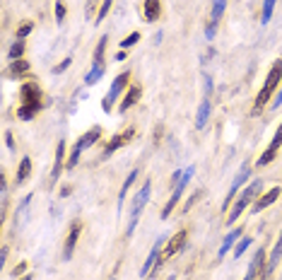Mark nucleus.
Wrapping results in <instances>:
<instances>
[{"label":"nucleus","mask_w":282,"mask_h":280,"mask_svg":"<svg viewBox=\"0 0 282 280\" xmlns=\"http://www.w3.org/2000/svg\"><path fill=\"white\" fill-rule=\"evenodd\" d=\"M20 99H22V106L17 109V116L22 121H29L34 118L41 109V90L36 82H24L22 90H20Z\"/></svg>","instance_id":"nucleus-1"},{"label":"nucleus","mask_w":282,"mask_h":280,"mask_svg":"<svg viewBox=\"0 0 282 280\" xmlns=\"http://www.w3.org/2000/svg\"><path fill=\"white\" fill-rule=\"evenodd\" d=\"M280 80H282V60H275L272 68H270V72H268V78H266V82L260 87V92H258V97H256V102H254V114H260L268 106L270 97H272V92L278 90Z\"/></svg>","instance_id":"nucleus-2"},{"label":"nucleus","mask_w":282,"mask_h":280,"mask_svg":"<svg viewBox=\"0 0 282 280\" xmlns=\"http://www.w3.org/2000/svg\"><path fill=\"white\" fill-rule=\"evenodd\" d=\"M193 172H196L193 167H186V169H181V172H174V176H172L174 194H172V198L166 200V206L162 208V218H164V220H166V218L172 215V210L178 206V200H181V196H184V191H186V186H188V182H190V176H193Z\"/></svg>","instance_id":"nucleus-3"},{"label":"nucleus","mask_w":282,"mask_h":280,"mask_svg":"<svg viewBox=\"0 0 282 280\" xmlns=\"http://www.w3.org/2000/svg\"><path fill=\"white\" fill-rule=\"evenodd\" d=\"M260 188H263V182H260V179H254V182L244 188L242 194H239V198H236V203H234V206H232V210H229L227 224H234L236 220H239V218H242V212L248 208V203H251V200H254L258 194H260Z\"/></svg>","instance_id":"nucleus-4"},{"label":"nucleus","mask_w":282,"mask_h":280,"mask_svg":"<svg viewBox=\"0 0 282 280\" xmlns=\"http://www.w3.org/2000/svg\"><path fill=\"white\" fill-rule=\"evenodd\" d=\"M102 138V128L99 126H94V128H90L87 133H82L80 138H78V142L72 145V150H70V157H68V162H66V167L68 169H75V164L80 162V154L87 150V148H92L96 140Z\"/></svg>","instance_id":"nucleus-5"},{"label":"nucleus","mask_w":282,"mask_h":280,"mask_svg":"<svg viewBox=\"0 0 282 280\" xmlns=\"http://www.w3.org/2000/svg\"><path fill=\"white\" fill-rule=\"evenodd\" d=\"M150 191H152V179H148V182L140 186V191L133 196L130 222H128V230H126V237H130V234H133L135 224H138V220H140V215H142V210H145V206H148V200H150Z\"/></svg>","instance_id":"nucleus-6"},{"label":"nucleus","mask_w":282,"mask_h":280,"mask_svg":"<svg viewBox=\"0 0 282 280\" xmlns=\"http://www.w3.org/2000/svg\"><path fill=\"white\" fill-rule=\"evenodd\" d=\"M128 82H130V72H128V70L114 78V82H111V87H108L106 97H104V102H102V109H104L106 114H111V109H114V102H118V97H121L123 90H126V87H130Z\"/></svg>","instance_id":"nucleus-7"},{"label":"nucleus","mask_w":282,"mask_h":280,"mask_svg":"<svg viewBox=\"0 0 282 280\" xmlns=\"http://www.w3.org/2000/svg\"><path fill=\"white\" fill-rule=\"evenodd\" d=\"M135 136H138L135 126L126 128V130H121V133H116V136H114V138H111L106 145H104V152H102V157H104V160H106V157H111V154L116 152V150H121L123 145H128V142H130Z\"/></svg>","instance_id":"nucleus-8"},{"label":"nucleus","mask_w":282,"mask_h":280,"mask_svg":"<svg viewBox=\"0 0 282 280\" xmlns=\"http://www.w3.org/2000/svg\"><path fill=\"white\" fill-rule=\"evenodd\" d=\"M251 176V162H244L242 169H239V174L234 176V182H232V186H229V191H227V198H224V206L222 208L227 210L229 208V200H234V196L239 194V188H242L244 184H246V179Z\"/></svg>","instance_id":"nucleus-9"},{"label":"nucleus","mask_w":282,"mask_h":280,"mask_svg":"<svg viewBox=\"0 0 282 280\" xmlns=\"http://www.w3.org/2000/svg\"><path fill=\"white\" fill-rule=\"evenodd\" d=\"M186 237H188V232L186 230H178L174 237L166 242V246H164V252H162V261H160V266L164 264V261H169L172 256H176V254L181 252L184 246H186Z\"/></svg>","instance_id":"nucleus-10"},{"label":"nucleus","mask_w":282,"mask_h":280,"mask_svg":"<svg viewBox=\"0 0 282 280\" xmlns=\"http://www.w3.org/2000/svg\"><path fill=\"white\" fill-rule=\"evenodd\" d=\"M280 148H282V121H280V126H278V130H275V136H272V140H270V145H268V150L258 157V167H266V164H270L272 160H275V154L280 152Z\"/></svg>","instance_id":"nucleus-11"},{"label":"nucleus","mask_w":282,"mask_h":280,"mask_svg":"<svg viewBox=\"0 0 282 280\" xmlns=\"http://www.w3.org/2000/svg\"><path fill=\"white\" fill-rule=\"evenodd\" d=\"M162 252H164V237H160L157 242H154V246H152V252H150V256L145 258V264H142V270H140V276L142 278H148L150 270H154V268L160 266L162 261Z\"/></svg>","instance_id":"nucleus-12"},{"label":"nucleus","mask_w":282,"mask_h":280,"mask_svg":"<svg viewBox=\"0 0 282 280\" xmlns=\"http://www.w3.org/2000/svg\"><path fill=\"white\" fill-rule=\"evenodd\" d=\"M210 92H212V80L205 78V97L200 102V109H198V118H196V128H205L210 121Z\"/></svg>","instance_id":"nucleus-13"},{"label":"nucleus","mask_w":282,"mask_h":280,"mask_svg":"<svg viewBox=\"0 0 282 280\" xmlns=\"http://www.w3.org/2000/svg\"><path fill=\"white\" fill-rule=\"evenodd\" d=\"M263 266H266V249L260 246V249L254 254V258H251L248 268H246V276H244V280H256V278H258V273H263Z\"/></svg>","instance_id":"nucleus-14"},{"label":"nucleus","mask_w":282,"mask_h":280,"mask_svg":"<svg viewBox=\"0 0 282 280\" xmlns=\"http://www.w3.org/2000/svg\"><path fill=\"white\" fill-rule=\"evenodd\" d=\"M80 232H82V222L70 224V232H68L66 244H63V258H72V252H75V244L80 239Z\"/></svg>","instance_id":"nucleus-15"},{"label":"nucleus","mask_w":282,"mask_h":280,"mask_svg":"<svg viewBox=\"0 0 282 280\" xmlns=\"http://www.w3.org/2000/svg\"><path fill=\"white\" fill-rule=\"evenodd\" d=\"M142 20H145V22H160L162 20V0H145V2H142Z\"/></svg>","instance_id":"nucleus-16"},{"label":"nucleus","mask_w":282,"mask_h":280,"mask_svg":"<svg viewBox=\"0 0 282 280\" xmlns=\"http://www.w3.org/2000/svg\"><path fill=\"white\" fill-rule=\"evenodd\" d=\"M280 196H282V188H280V186H272L266 196H260L258 200H256L254 208H251V212H260V210H266L268 206H272V203H275Z\"/></svg>","instance_id":"nucleus-17"},{"label":"nucleus","mask_w":282,"mask_h":280,"mask_svg":"<svg viewBox=\"0 0 282 280\" xmlns=\"http://www.w3.org/2000/svg\"><path fill=\"white\" fill-rule=\"evenodd\" d=\"M140 97H142V87H140V84H130L128 92H126V97H123V102H121V106H118V112L126 114L130 106H135V104L140 102Z\"/></svg>","instance_id":"nucleus-18"},{"label":"nucleus","mask_w":282,"mask_h":280,"mask_svg":"<svg viewBox=\"0 0 282 280\" xmlns=\"http://www.w3.org/2000/svg\"><path fill=\"white\" fill-rule=\"evenodd\" d=\"M66 140H60L58 142V148H56V162H54V169H51V179L54 182H58L60 179V172H63V167H66Z\"/></svg>","instance_id":"nucleus-19"},{"label":"nucleus","mask_w":282,"mask_h":280,"mask_svg":"<svg viewBox=\"0 0 282 280\" xmlns=\"http://www.w3.org/2000/svg\"><path fill=\"white\" fill-rule=\"evenodd\" d=\"M242 234H244L242 227H234V230L229 232L227 237H224V242H222V246H220V254H217V258H224L229 249H232V246H236V242H239V237H242Z\"/></svg>","instance_id":"nucleus-20"},{"label":"nucleus","mask_w":282,"mask_h":280,"mask_svg":"<svg viewBox=\"0 0 282 280\" xmlns=\"http://www.w3.org/2000/svg\"><path fill=\"white\" fill-rule=\"evenodd\" d=\"M138 179V169H133L130 174H128V179L123 182L121 186V194H118V212L123 210V203H126V196H128V191H130V186H133V182Z\"/></svg>","instance_id":"nucleus-21"},{"label":"nucleus","mask_w":282,"mask_h":280,"mask_svg":"<svg viewBox=\"0 0 282 280\" xmlns=\"http://www.w3.org/2000/svg\"><path fill=\"white\" fill-rule=\"evenodd\" d=\"M106 44H108V36H102L96 42V48H94V60L92 66H104V54H106Z\"/></svg>","instance_id":"nucleus-22"},{"label":"nucleus","mask_w":282,"mask_h":280,"mask_svg":"<svg viewBox=\"0 0 282 280\" xmlns=\"http://www.w3.org/2000/svg\"><path fill=\"white\" fill-rule=\"evenodd\" d=\"M27 72H29V63H27V60H22V58H20V60H14L12 66H10V70H8V75H10V78H24Z\"/></svg>","instance_id":"nucleus-23"},{"label":"nucleus","mask_w":282,"mask_h":280,"mask_svg":"<svg viewBox=\"0 0 282 280\" xmlns=\"http://www.w3.org/2000/svg\"><path fill=\"white\" fill-rule=\"evenodd\" d=\"M29 172H32V160H29V157H22V160H20V167H17V184L27 182Z\"/></svg>","instance_id":"nucleus-24"},{"label":"nucleus","mask_w":282,"mask_h":280,"mask_svg":"<svg viewBox=\"0 0 282 280\" xmlns=\"http://www.w3.org/2000/svg\"><path fill=\"white\" fill-rule=\"evenodd\" d=\"M104 70H106V66H92V70H90L87 78H84V84H96L99 80H102Z\"/></svg>","instance_id":"nucleus-25"},{"label":"nucleus","mask_w":282,"mask_h":280,"mask_svg":"<svg viewBox=\"0 0 282 280\" xmlns=\"http://www.w3.org/2000/svg\"><path fill=\"white\" fill-rule=\"evenodd\" d=\"M224 8H227V0H212V10H210V20L217 22L222 12H224Z\"/></svg>","instance_id":"nucleus-26"},{"label":"nucleus","mask_w":282,"mask_h":280,"mask_svg":"<svg viewBox=\"0 0 282 280\" xmlns=\"http://www.w3.org/2000/svg\"><path fill=\"white\" fill-rule=\"evenodd\" d=\"M275 2L278 0H263V14H260V22L268 24L270 17H272V10H275Z\"/></svg>","instance_id":"nucleus-27"},{"label":"nucleus","mask_w":282,"mask_h":280,"mask_svg":"<svg viewBox=\"0 0 282 280\" xmlns=\"http://www.w3.org/2000/svg\"><path fill=\"white\" fill-rule=\"evenodd\" d=\"M248 244H251V237H242V239H239V242H236V246H234V258L244 256V252L248 249Z\"/></svg>","instance_id":"nucleus-28"},{"label":"nucleus","mask_w":282,"mask_h":280,"mask_svg":"<svg viewBox=\"0 0 282 280\" xmlns=\"http://www.w3.org/2000/svg\"><path fill=\"white\" fill-rule=\"evenodd\" d=\"M22 54H24V44H22V39H20V42H14L12 46H10V58H12V60H20Z\"/></svg>","instance_id":"nucleus-29"},{"label":"nucleus","mask_w":282,"mask_h":280,"mask_svg":"<svg viewBox=\"0 0 282 280\" xmlns=\"http://www.w3.org/2000/svg\"><path fill=\"white\" fill-rule=\"evenodd\" d=\"M32 29H34V24H32L29 20H24V22L17 27V39H24V36H29V34H32Z\"/></svg>","instance_id":"nucleus-30"},{"label":"nucleus","mask_w":282,"mask_h":280,"mask_svg":"<svg viewBox=\"0 0 282 280\" xmlns=\"http://www.w3.org/2000/svg\"><path fill=\"white\" fill-rule=\"evenodd\" d=\"M140 42V32H133V34H128L126 39L121 42V48L126 51V48H130V46H135V44Z\"/></svg>","instance_id":"nucleus-31"},{"label":"nucleus","mask_w":282,"mask_h":280,"mask_svg":"<svg viewBox=\"0 0 282 280\" xmlns=\"http://www.w3.org/2000/svg\"><path fill=\"white\" fill-rule=\"evenodd\" d=\"M111 5H114V0H104V2H102V8H99V12H96V22H104V17L111 12Z\"/></svg>","instance_id":"nucleus-32"},{"label":"nucleus","mask_w":282,"mask_h":280,"mask_svg":"<svg viewBox=\"0 0 282 280\" xmlns=\"http://www.w3.org/2000/svg\"><path fill=\"white\" fill-rule=\"evenodd\" d=\"M63 20H66V2H63V0H58V2H56V22L60 24Z\"/></svg>","instance_id":"nucleus-33"},{"label":"nucleus","mask_w":282,"mask_h":280,"mask_svg":"<svg viewBox=\"0 0 282 280\" xmlns=\"http://www.w3.org/2000/svg\"><path fill=\"white\" fill-rule=\"evenodd\" d=\"M215 24L217 22H212V20H210V24H208V29H205V36H208V39H212V36H215Z\"/></svg>","instance_id":"nucleus-34"},{"label":"nucleus","mask_w":282,"mask_h":280,"mask_svg":"<svg viewBox=\"0 0 282 280\" xmlns=\"http://www.w3.org/2000/svg\"><path fill=\"white\" fill-rule=\"evenodd\" d=\"M70 63H72V58H66V60H63V63H60V66L54 70V72H66V70L70 68Z\"/></svg>","instance_id":"nucleus-35"},{"label":"nucleus","mask_w":282,"mask_h":280,"mask_svg":"<svg viewBox=\"0 0 282 280\" xmlns=\"http://www.w3.org/2000/svg\"><path fill=\"white\" fill-rule=\"evenodd\" d=\"M278 106H282V90L278 92V97H275L272 102H270V109H278Z\"/></svg>","instance_id":"nucleus-36"},{"label":"nucleus","mask_w":282,"mask_h":280,"mask_svg":"<svg viewBox=\"0 0 282 280\" xmlns=\"http://www.w3.org/2000/svg\"><path fill=\"white\" fill-rule=\"evenodd\" d=\"M24 270H27V264H20V266H17V268H14V270H12V276H14V278H17V276H22Z\"/></svg>","instance_id":"nucleus-37"},{"label":"nucleus","mask_w":282,"mask_h":280,"mask_svg":"<svg viewBox=\"0 0 282 280\" xmlns=\"http://www.w3.org/2000/svg\"><path fill=\"white\" fill-rule=\"evenodd\" d=\"M196 198H200V191H198V194H196V196H193V198H188V203H186V210H190V206H193V203H196Z\"/></svg>","instance_id":"nucleus-38"},{"label":"nucleus","mask_w":282,"mask_h":280,"mask_svg":"<svg viewBox=\"0 0 282 280\" xmlns=\"http://www.w3.org/2000/svg\"><path fill=\"white\" fill-rule=\"evenodd\" d=\"M32 278H34V276H32V273H27V276H22L20 280H32Z\"/></svg>","instance_id":"nucleus-39"},{"label":"nucleus","mask_w":282,"mask_h":280,"mask_svg":"<svg viewBox=\"0 0 282 280\" xmlns=\"http://www.w3.org/2000/svg\"><path fill=\"white\" fill-rule=\"evenodd\" d=\"M166 280H176V276H169V278H166Z\"/></svg>","instance_id":"nucleus-40"},{"label":"nucleus","mask_w":282,"mask_h":280,"mask_svg":"<svg viewBox=\"0 0 282 280\" xmlns=\"http://www.w3.org/2000/svg\"><path fill=\"white\" fill-rule=\"evenodd\" d=\"M111 280H118V278H116V276H114V278H111Z\"/></svg>","instance_id":"nucleus-41"}]
</instances>
